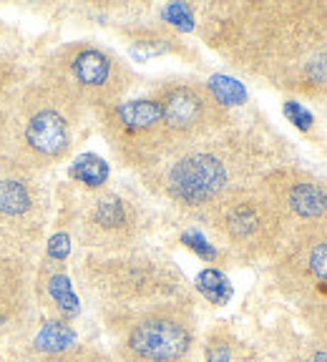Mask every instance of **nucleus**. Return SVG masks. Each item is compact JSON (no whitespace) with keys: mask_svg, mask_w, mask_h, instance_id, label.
Wrapping results in <instances>:
<instances>
[{"mask_svg":"<svg viewBox=\"0 0 327 362\" xmlns=\"http://www.w3.org/2000/svg\"><path fill=\"white\" fill-rule=\"evenodd\" d=\"M48 292H51V297L56 300V305L61 307L63 312H68V315H79V310H81L79 297H76L74 289H71V279L68 277H63V274L51 277V282H48Z\"/></svg>","mask_w":327,"mask_h":362,"instance_id":"16","label":"nucleus"},{"mask_svg":"<svg viewBox=\"0 0 327 362\" xmlns=\"http://www.w3.org/2000/svg\"><path fill=\"white\" fill-rule=\"evenodd\" d=\"M285 116H287V119L292 121L297 129H302V131H307L312 126V113L307 111L302 103H297V101H287V103H285Z\"/></svg>","mask_w":327,"mask_h":362,"instance_id":"18","label":"nucleus"},{"mask_svg":"<svg viewBox=\"0 0 327 362\" xmlns=\"http://www.w3.org/2000/svg\"><path fill=\"white\" fill-rule=\"evenodd\" d=\"M209 93L222 106H239V103L247 101L244 86L239 81L229 78V76H212L209 78Z\"/></svg>","mask_w":327,"mask_h":362,"instance_id":"15","label":"nucleus"},{"mask_svg":"<svg viewBox=\"0 0 327 362\" xmlns=\"http://www.w3.org/2000/svg\"><path fill=\"white\" fill-rule=\"evenodd\" d=\"M30 192L28 187L18 179H0V214L21 216L30 211Z\"/></svg>","mask_w":327,"mask_h":362,"instance_id":"11","label":"nucleus"},{"mask_svg":"<svg viewBox=\"0 0 327 362\" xmlns=\"http://www.w3.org/2000/svg\"><path fill=\"white\" fill-rule=\"evenodd\" d=\"M68 174H71V179L81 181L86 187H101L108 179V164L96 153H84V156L76 158Z\"/></svg>","mask_w":327,"mask_h":362,"instance_id":"12","label":"nucleus"},{"mask_svg":"<svg viewBox=\"0 0 327 362\" xmlns=\"http://www.w3.org/2000/svg\"><path fill=\"white\" fill-rule=\"evenodd\" d=\"M184 244L192 249V252H197L202 259H214V257H217V249L212 247V244H209L199 232H186L184 234Z\"/></svg>","mask_w":327,"mask_h":362,"instance_id":"19","label":"nucleus"},{"mask_svg":"<svg viewBox=\"0 0 327 362\" xmlns=\"http://www.w3.org/2000/svg\"><path fill=\"white\" fill-rule=\"evenodd\" d=\"M317 221V229L297 242L292 264L299 269V279L310 284V292L320 305H327V219Z\"/></svg>","mask_w":327,"mask_h":362,"instance_id":"7","label":"nucleus"},{"mask_svg":"<svg viewBox=\"0 0 327 362\" xmlns=\"http://www.w3.org/2000/svg\"><path fill=\"white\" fill-rule=\"evenodd\" d=\"M91 224H96L101 232L106 234H119L124 229H129L131 214L124 199H119L116 194H106V197L93 202V211H91Z\"/></svg>","mask_w":327,"mask_h":362,"instance_id":"10","label":"nucleus"},{"mask_svg":"<svg viewBox=\"0 0 327 362\" xmlns=\"http://www.w3.org/2000/svg\"><path fill=\"white\" fill-rule=\"evenodd\" d=\"M111 129L124 146H136L151 151L161 136H169L164 129V116L156 98H139V101L121 103L111 111Z\"/></svg>","mask_w":327,"mask_h":362,"instance_id":"5","label":"nucleus"},{"mask_svg":"<svg viewBox=\"0 0 327 362\" xmlns=\"http://www.w3.org/2000/svg\"><path fill=\"white\" fill-rule=\"evenodd\" d=\"M74 342H76V332L63 322L43 325V329H40L38 337H35L38 350H45V352H63L74 345Z\"/></svg>","mask_w":327,"mask_h":362,"instance_id":"14","label":"nucleus"},{"mask_svg":"<svg viewBox=\"0 0 327 362\" xmlns=\"http://www.w3.org/2000/svg\"><path fill=\"white\" fill-rule=\"evenodd\" d=\"M166 192L186 206H207L231 189V158L219 148H194L179 156L166 171Z\"/></svg>","mask_w":327,"mask_h":362,"instance_id":"1","label":"nucleus"},{"mask_svg":"<svg viewBox=\"0 0 327 362\" xmlns=\"http://www.w3.org/2000/svg\"><path fill=\"white\" fill-rule=\"evenodd\" d=\"M207 362H229V350H226V345L212 347V352H209Z\"/></svg>","mask_w":327,"mask_h":362,"instance_id":"21","label":"nucleus"},{"mask_svg":"<svg viewBox=\"0 0 327 362\" xmlns=\"http://www.w3.org/2000/svg\"><path fill=\"white\" fill-rule=\"evenodd\" d=\"M68 252H71V237L68 234H56L48 244V255L56 257V259H66Z\"/></svg>","mask_w":327,"mask_h":362,"instance_id":"20","label":"nucleus"},{"mask_svg":"<svg viewBox=\"0 0 327 362\" xmlns=\"http://www.w3.org/2000/svg\"><path fill=\"white\" fill-rule=\"evenodd\" d=\"M192 345V332L181 320L151 315L136 322L126 339L131 355L142 362H179Z\"/></svg>","mask_w":327,"mask_h":362,"instance_id":"3","label":"nucleus"},{"mask_svg":"<svg viewBox=\"0 0 327 362\" xmlns=\"http://www.w3.org/2000/svg\"><path fill=\"white\" fill-rule=\"evenodd\" d=\"M280 204L275 197L231 192L217 202V226L234 244H262L280 229Z\"/></svg>","mask_w":327,"mask_h":362,"instance_id":"2","label":"nucleus"},{"mask_svg":"<svg viewBox=\"0 0 327 362\" xmlns=\"http://www.w3.org/2000/svg\"><path fill=\"white\" fill-rule=\"evenodd\" d=\"M169 136H199L214 121V98L197 86L176 83L161 90L156 98Z\"/></svg>","mask_w":327,"mask_h":362,"instance_id":"4","label":"nucleus"},{"mask_svg":"<svg viewBox=\"0 0 327 362\" xmlns=\"http://www.w3.org/2000/svg\"><path fill=\"white\" fill-rule=\"evenodd\" d=\"M164 18H166L169 23H174V25H179L181 30H192L194 28V18H192V13H189V8H186L184 3H171V6H166Z\"/></svg>","mask_w":327,"mask_h":362,"instance_id":"17","label":"nucleus"},{"mask_svg":"<svg viewBox=\"0 0 327 362\" xmlns=\"http://www.w3.org/2000/svg\"><path fill=\"white\" fill-rule=\"evenodd\" d=\"M307 362H327V352H315Z\"/></svg>","mask_w":327,"mask_h":362,"instance_id":"22","label":"nucleus"},{"mask_svg":"<svg viewBox=\"0 0 327 362\" xmlns=\"http://www.w3.org/2000/svg\"><path fill=\"white\" fill-rule=\"evenodd\" d=\"M68 74L79 93L93 96L98 101L116 96L124 88L116 61L98 48H76L68 61Z\"/></svg>","mask_w":327,"mask_h":362,"instance_id":"6","label":"nucleus"},{"mask_svg":"<svg viewBox=\"0 0 327 362\" xmlns=\"http://www.w3.org/2000/svg\"><path fill=\"white\" fill-rule=\"evenodd\" d=\"M197 289L212 305H226L231 300V284L219 269H204L197 277Z\"/></svg>","mask_w":327,"mask_h":362,"instance_id":"13","label":"nucleus"},{"mask_svg":"<svg viewBox=\"0 0 327 362\" xmlns=\"http://www.w3.org/2000/svg\"><path fill=\"white\" fill-rule=\"evenodd\" d=\"M277 204H282L294 216L305 221L327 219V192L315 181H289L282 197H275Z\"/></svg>","mask_w":327,"mask_h":362,"instance_id":"9","label":"nucleus"},{"mask_svg":"<svg viewBox=\"0 0 327 362\" xmlns=\"http://www.w3.org/2000/svg\"><path fill=\"white\" fill-rule=\"evenodd\" d=\"M25 141L35 153L58 158L68 148V124L56 108H38L25 124Z\"/></svg>","mask_w":327,"mask_h":362,"instance_id":"8","label":"nucleus"}]
</instances>
